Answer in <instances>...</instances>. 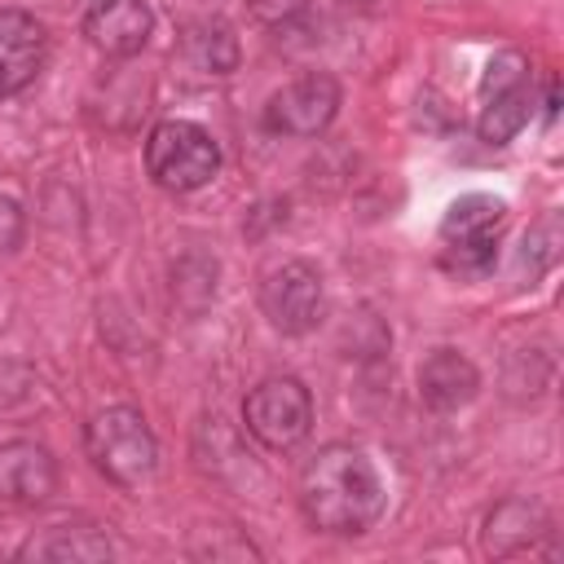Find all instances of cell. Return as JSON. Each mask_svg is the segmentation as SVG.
I'll list each match as a JSON object with an SVG mask.
<instances>
[{
    "mask_svg": "<svg viewBox=\"0 0 564 564\" xmlns=\"http://www.w3.org/2000/svg\"><path fill=\"white\" fill-rule=\"evenodd\" d=\"M300 507L322 533H366L383 511V480L361 449L326 445L300 471Z\"/></svg>",
    "mask_w": 564,
    "mask_h": 564,
    "instance_id": "1",
    "label": "cell"
},
{
    "mask_svg": "<svg viewBox=\"0 0 564 564\" xmlns=\"http://www.w3.org/2000/svg\"><path fill=\"white\" fill-rule=\"evenodd\" d=\"M84 445L93 467L115 485H141L154 471V432L132 405H110L93 414L84 427Z\"/></svg>",
    "mask_w": 564,
    "mask_h": 564,
    "instance_id": "2",
    "label": "cell"
},
{
    "mask_svg": "<svg viewBox=\"0 0 564 564\" xmlns=\"http://www.w3.org/2000/svg\"><path fill=\"white\" fill-rule=\"evenodd\" d=\"M145 167H150L154 185L185 194V189H198L216 176L220 150H216L207 128H198L189 119H163L145 141Z\"/></svg>",
    "mask_w": 564,
    "mask_h": 564,
    "instance_id": "3",
    "label": "cell"
},
{
    "mask_svg": "<svg viewBox=\"0 0 564 564\" xmlns=\"http://www.w3.org/2000/svg\"><path fill=\"white\" fill-rule=\"evenodd\" d=\"M247 432L269 449H291L313 427V397L295 375H273L256 383L242 401Z\"/></svg>",
    "mask_w": 564,
    "mask_h": 564,
    "instance_id": "4",
    "label": "cell"
},
{
    "mask_svg": "<svg viewBox=\"0 0 564 564\" xmlns=\"http://www.w3.org/2000/svg\"><path fill=\"white\" fill-rule=\"evenodd\" d=\"M260 308L282 335H304L322 317V278L304 260H282L260 278Z\"/></svg>",
    "mask_w": 564,
    "mask_h": 564,
    "instance_id": "5",
    "label": "cell"
},
{
    "mask_svg": "<svg viewBox=\"0 0 564 564\" xmlns=\"http://www.w3.org/2000/svg\"><path fill=\"white\" fill-rule=\"evenodd\" d=\"M335 110H339V84L326 70H308L269 97L264 123L269 132L282 137H317L335 119Z\"/></svg>",
    "mask_w": 564,
    "mask_h": 564,
    "instance_id": "6",
    "label": "cell"
},
{
    "mask_svg": "<svg viewBox=\"0 0 564 564\" xmlns=\"http://www.w3.org/2000/svg\"><path fill=\"white\" fill-rule=\"evenodd\" d=\"M150 31H154V13L145 0H93L84 13V35L110 57L141 53Z\"/></svg>",
    "mask_w": 564,
    "mask_h": 564,
    "instance_id": "7",
    "label": "cell"
},
{
    "mask_svg": "<svg viewBox=\"0 0 564 564\" xmlns=\"http://www.w3.org/2000/svg\"><path fill=\"white\" fill-rule=\"evenodd\" d=\"M57 489V463L35 441H9L0 445V502L13 507H40Z\"/></svg>",
    "mask_w": 564,
    "mask_h": 564,
    "instance_id": "8",
    "label": "cell"
},
{
    "mask_svg": "<svg viewBox=\"0 0 564 564\" xmlns=\"http://www.w3.org/2000/svg\"><path fill=\"white\" fill-rule=\"evenodd\" d=\"M48 53L44 26L22 9H0V97L22 93Z\"/></svg>",
    "mask_w": 564,
    "mask_h": 564,
    "instance_id": "9",
    "label": "cell"
},
{
    "mask_svg": "<svg viewBox=\"0 0 564 564\" xmlns=\"http://www.w3.org/2000/svg\"><path fill=\"white\" fill-rule=\"evenodd\" d=\"M476 388H480L476 366L454 348H436L419 366V397L432 410H458V405H467L476 397Z\"/></svg>",
    "mask_w": 564,
    "mask_h": 564,
    "instance_id": "10",
    "label": "cell"
},
{
    "mask_svg": "<svg viewBox=\"0 0 564 564\" xmlns=\"http://www.w3.org/2000/svg\"><path fill=\"white\" fill-rule=\"evenodd\" d=\"M22 560H75V564H93V560H110V538L88 529V524H57L44 538H31L22 546Z\"/></svg>",
    "mask_w": 564,
    "mask_h": 564,
    "instance_id": "11",
    "label": "cell"
},
{
    "mask_svg": "<svg viewBox=\"0 0 564 564\" xmlns=\"http://www.w3.org/2000/svg\"><path fill=\"white\" fill-rule=\"evenodd\" d=\"M542 529H546V516H542L533 502L511 498V502H502V507L489 516V524H485V551H489V555H511V551L529 546Z\"/></svg>",
    "mask_w": 564,
    "mask_h": 564,
    "instance_id": "12",
    "label": "cell"
},
{
    "mask_svg": "<svg viewBox=\"0 0 564 564\" xmlns=\"http://www.w3.org/2000/svg\"><path fill=\"white\" fill-rule=\"evenodd\" d=\"M507 220V203L494 194H463L449 203L445 220H441V242H458V238H476V234H498Z\"/></svg>",
    "mask_w": 564,
    "mask_h": 564,
    "instance_id": "13",
    "label": "cell"
},
{
    "mask_svg": "<svg viewBox=\"0 0 564 564\" xmlns=\"http://www.w3.org/2000/svg\"><path fill=\"white\" fill-rule=\"evenodd\" d=\"M529 84H516V88H507V93H498V97H485V110H480V137L489 141V145H502V141H511L520 128H524V119H529Z\"/></svg>",
    "mask_w": 564,
    "mask_h": 564,
    "instance_id": "14",
    "label": "cell"
},
{
    "mask_svg": "<svg viewBox=\"0 0 564 564\" xmlns=\"http://www.w3.org/2000/svg\"><path fill=\"white\" fill-rule=\"evenodd\" d=\"M494 247H498V234H476V238L445 242L441 260H445V269H454V273H485V269L494 264Z\"/></svg>",
    "mask_w": 564,
    "mask_h": 564,
    "instance_id": "15",
    "label": "cell"
},
{
    "mask_svg": "<svg viewBox=\"0 0 564 564\" xmlns=\"http://www.w3.org/2000/svg\"><path fill=\"white\" fill-rule=\"evenodd\" d=\"M516 84H529V62H524L520 53H498V57L489 62V70H485L480 93H485V97H498V93H507V88H516Z\"/></svg>",
    "mask_w": 564,
    "mask_h": 564,
    "instance_id": "16",
    "label": "cell"
},
{
    "mask_svg": "<svg viewBox=\"0 0 564 564\" xmlns=\"http://www.w3.org/2000/svg\"><path fill=\"white\" fill-rule=\"evenodd\" d=\"M22 229H26L22 207H18L13 198H4V194H0V251H13V247L22 242Z\"/></svg>",
    "mask_w": 564,
    "mask_h": 564,
    "instance_id": "17",
    "label": "cell"
},
{
    "mask_svg": "<svg viewBox=\"0 0 564 564\" xmlns=\"http://www.w3.org/2000/svg\"><path fill=\"white\" fill-rule=\"evenodd\" d=\"M560 115V84L551 79V88H546V119H555Z\"/></svg>",
    "mask_w": 564,
    "mask_h": 564,
    "instance_id": "18",
    "label": "cell"
}]
</instances>
